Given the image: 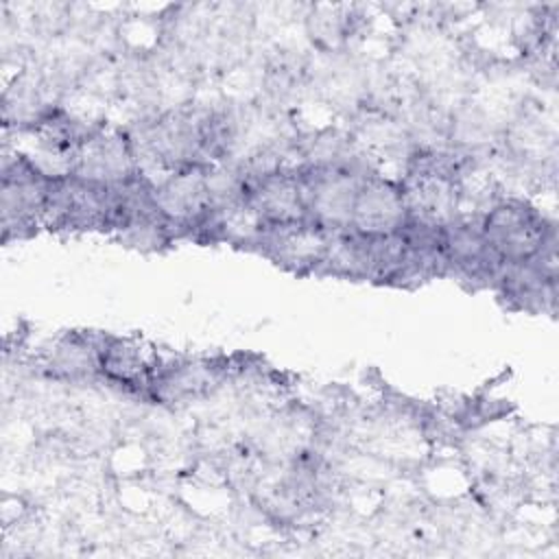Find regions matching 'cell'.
Masks as SVG:
<instances>
[{
  "mask_svg": "<svg viewBox=\"0 0 559 559\" xmlns=\"http://www.w3.org/2000/svg\"><path fill=\"white\" fill-rule=\"evenodd\" d=\"M105 338L70 334L61 338L46 358V369L59 380H90L100 373V349Z\"/></svg>",
  "mask_w": 559,
  "mask_h": 559,
  "instance_id": "obj_3",
  "label": "cell"
},
{
  "mask_svg": "<svg viewBox=\"0 0 559 559\" xmlns=\"http://www.w3.org/2000/svg\"><path fill=\"white\" fill-rule=\"evenodd\" d=\"M406 218L408 210L397 179L373 173L360 181L349 229L360 234H393L402 229Z\"/></svg>",
  "mask_w": 559,
  "mask_h": 559,
  "instance_id": "obj_2",
  "label": "cell"
},
{
  "mask_svg": "<svg viewBox=\"0 0 559 559\" xmlns=\"http://www.w3.org/2000/svg\"><path fill=\"white\" fill-rule=\"evenodd\" d=\"M480 227L500 264L531 260L555 242V225L535 205L515 197H498L480 214Z\"/></svg>",
  "mask_w": 559,
  "mask_h": 559,
  "instance_id": "obj_1",
  "label": "cell"
}]
</instances>
